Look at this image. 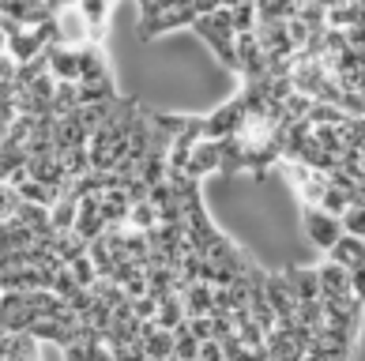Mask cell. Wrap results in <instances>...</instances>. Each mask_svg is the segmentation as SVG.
I'll use <instances>...</instances> for the list:
<instances>
[{"mask_svg": "<svg viewBox=\"0 0 365 361\" xmlns=\"http://www.w3.org/2000/svg\"><path fill=\"white\" fill-rule=\"evenodd\" d=\"M192 31L211 46V53L226 64L230 72H237V31H234V16H230V8H215L211 16H196Z\"/></svg>", "mask_w": 365, "mask_h": 361, "instance_id": "obj_1", "label": "cell"}, {"mask_svg": "<svg viewBox=\"0 0 365 361\" xmlns=\"http://www.w3.org/2000/svg\"><path fill=\"white\" fill-rule=\"evenodd\" d=\"M302 230L320 252H328L335 241L343 237V219L328 215V211H320V207H302Z\"/></svg>", "mask_w": 365, "mask_h": 361, "instance_id": "obj_2", "label": "cell"}, {"mask_svg": "<svg viewBox=\"0 0 365 361\" xmlns=\"http://www.w3.org/2000/svg\"><path fill=\"white\" fill-rule=\"evenodd\" d=\"M76 57H79V83H87V87H117L113 72H110V57H106V49L98 42L79 46Z\"/></svg>", "mask_w": 365, "mask_h": 361, "instance_id": "obj_3", "label": "cell"}, {"mask_svg": "<svg viewBox=\"0 0 365 361\" xmlns=\"http://www.w3.org/2000/svg\"><path fill=\"white\" fill-rule=\"evenodd\" d=\"M196 23V8H192V0H181V4H173L166 11H158L155 19H147L140 23L136 31H140V42H151V38L158 34H166V31H181V26H192Z\"/></svg>", "mask_w": 365, "mask_h": 361, "instance_id": "obj_4", "label": "cell"}, {"mask_svg": "<svg viewBox=\"0 0 365 361\" xmlns=\"http://www.w3.org/2000/svg\"><path fill=\"white\" fill-rule=\"evenodd\" d=\"M241 117H245V98H241V90L230 102H222L219 110H215L211 117H204V140H226L234 136Z\"/></svg>", "mask_w": 365, "mask_h": 361, "instance_id": "obj_5", "label": "cell"}, {"mask_svg": "<svg viewBox=\"0 0 365 361\" xmlns=\"http://www.w3.org/2000/svg\"><path fill=\"white\" fill-rule=\"evenodd\" d=\"M53 19H57V46L79 49V46L94 42V38H91V26H87V19H83V11H79L76 4H72V8H61Z\"/></svg>", "mask_w": 365, "mask_h": 361, "instance_id": "obj_6", "label": "cell"}, {"mask_svg": "<svg viewBox=\"0 0 365 361\" xmlns=\"http://www.w3.org/2000/svg\"><path fill=\"white\" fill-rule=\"evenodd\" d=\"M219 162H222L219 140H200L192 147V155H188V162H185V173L192 181H204L207 173H219Z\"/></svg>", "mask_w": 365, "mask_h": 361, "instance_id": "obj_7", "label": "cell"}, {"mask_svg": "<svg viewBox=\"0 0 365 361\" xmlns=\"http://www.w3.org/2000/svg\"><path fill=\"white\" fill-rule=\"evenodd\" d=\"M46 68L57 83H79V57L68 46H46Z\"/></svg>", "mask_w": 365, "mask_h": 361, "instance_id": "obj_8", "label": "cell"}, {"mask_svg": "<svg viewBox=\"0 0 365 361\" xmlns=\"http://www.w3.org/2000/svg\"><path fill=\"white\" fill-rule=\"evenodd\" d=\"M42 42H38V34L31 31V26H19V31H11L4 34V53L16 64H26V61H34V57H42Z\"/></svg>", "mask_w": 365, "mask_h": 361, "instance_id": "obj_9", "label": "cell"}, {"mask_svg": "<svg viewBox=\"0 0 365 361\" xmlns=\"http://www.w3.org/2000/svg\"><path fill=\"white\" fill-rule=\"evenodd\" d=\"M287 286L294 293V301H320V278H317V267H287L282 271Z\"/></svg>", "mask_w": 365, "mask_h": 361, "instance_id": "obj_10", "label": "cell"}, {"mask_svg": "<svg viewBox=\"0 0 365 361\" xmlns=\"http://www.w3.org/2000/svg\"><path fill=\"white\" fill-rule=\"evenodd\" d=\"M317 278H320V298H346L350 293V271L331 260L317 267Z\"/></svg>", "mask_w": 365, "mask_h": 361, "instance_id": "obj_11", "label": "cell"}, {"mask_svg": "<svg viewBox=\"0 0 365 361\" xmlns=\"http://www.w3.org/2000/svg\"><path fill=\"white\" fill-rule=\"evenodd\" d=\"M79 11H83V19L91 26V38L94 42H106V26H110V8H113V0H79L76 4Z\"/></svg>", "mask_w": 365, "mask_h": 361, "instance_id": "obj_12", "label": "cell"}, {"mask_svg": "<svg viewBox=\"0 0 365 361\" xmlns=\"http://www.w3.org/2000/svg\"><path fill=\"white\" fill-rule=\"evenodd\" d=\"M328 260L350 271V267L365 263V241H361V237H354V234H343V237L328 248Z\"/></svg>", "mask_w": 365, "mask_h": 361, "instance_id": "obj_13", "label": "cell"}, {"mask_svg": "<svg viewBox=\"0 0 365 361\" xmlns=\"http://www.w3.org/2000/svg\"><path fill=\"white\" fill-rule=\"evenodd\" d=\"M181 301H185V316H207L211 313V283L196 278L181 290Z\"/></svg>", "mask_w": 365, "mask_h": 361, "instance_id": "obj_14", "label": "cell"}, {"mask_svg": "<svg viewBox=\"0 0 365 361\" xmlns=\"http://www.w3.org/2000/svg\"><path fill=\"white\" fill-rule=\"evenodd\" d=\"M31 245H34V234L26 230L23 222H16V219L0 222V256H4V252H19V248H31Z\"/></svg>", "mask_w": 365, "mask_h": 361, "instance_id": "obj_15", "label": "cell"}, {"mask_svg": "<svg viewBox=\"0 0 365 361\" xmlns=\"http://www.w3.org/2000/svg\"><path fill=\"white\" fill-rule=\"evenodd\" d=\"M76 215H79V199L61 196L57 204L49 207V226H53L57 234H68V230H76Z\"/></svg>", "mask_w": 365, "mask_h": 361, "instance_id": "obj_16", "label": "cell"}, {"mask_svg": "<svg viewBox=\"0 0 365 361\" xmlns=\"http://www.w3.org/2000/svg\"><path fill=\"white\" fill-rule=\"evenodd\" d=\"M158 226V207L151 199H143V204H132L128 215H125V230H136V234H147Z\"/></svg>", "mask_w": 365, "mask_h": 361, "instance_id": "obj_17", "label": "cell"}, {"mask_svg": "<svg viewBox=\"0 0 365 361\" xmlns=\"http://www.w3.org/2000/svg\"><path fill=\"white\" fill-rule=\"evenodd\" d=\"M26 166V151L23 147H0V181H11L16 169Z\"/></svg>", "mask_w": 365, "mask_h": 361, "instance_id": "obj_18", "label": "cell"}, {"mask_svg": "<svg viewBox=\"0 0 365 361\" xmlns=\"http://www.w3.org/2000/svg\"><path fill=\"white\" fill-rule=\"evenodd\" d=\"M317 207H320V211H328V215H339V219H343V211L350 207V192H343V189H335V184H328Z\"/></svg>", "mask_w": 365, "mask_h": 361, "instance_id": "obj_19", "label": "cell"}, {"mask_svg": "<svg viewBox=\"0 0 365 361\" xmlns=\"http://www.w3.org/2000/svg\"><path fill=\"white\" fill-rule=\"evenodd\" d=\"M68 271H72V278H76V286H94V278H98V271H94V260L87 256V252H83V256H79V260H72L68 263Z\"/></svg>", "mask_w": 365, "mask_h": 361, "instance_id": "obj_20", "label": "cell"}, {"mask_svg": "<svg viewBox=\"0 0 365 361\" xmlns=\"http://www.w3.org/2000/svg\"><path fill=\"white\" fill-rule=\"evenodd\" d=\"M23 204L19 199V189L11 181H0V222H8L11 215H16V207Z\"/></svg>", "mask_w": 365, "mask_h": 361, "instance_id": "obj_21", "label": "cell"}, {"mask_svg": "<svg viewBox=\"0 0 365 361\" xmlns=\"http://www.w3.org/2000/svg\"><path fill=\"white\" fill-rule=\"evenodd\" d=\"M343 234H354V237L365 241V204L343 211Z\"/></svg>", "mask_w": 365, "mask_h": 361, "instance_id": "obj_22", "label": "cell"}, {"mask_svg": "<svg viewBox=\"0 0 365 361\" xmlns=\"http://www.w3.org/2000/svg\"><path fill=\"white\" fill-rule=\"evenodd\" d=\"M230 16H234V31L237 34L256 31V4H237V8H230Z\"/></svg>", "mask_w": 365, "mask_h": 361, "instance_id": "obj_23", "label": "cell"}, {"mask_svg": "<svg viewBox=\"0 0 365 361\" xmlns=\"http://www.w3.org/2000/svg\"><path fill=\"white\" fill-rule=\"evenodd\" d=\"M196 361H226L219 339H204V342H200V357Z\"/></svg>", "mask_w": 365, "mask_h": 361, "instance_id": "obj_24", "label": "cell"}, {"mask_svg": "<svg viewBox=\"0 0 365 361\" xmlns=\"http://www.w3.org/2000/svg\"><path fill=\"white\" fill-rule=\"evenodd\" d=\"M350 293H354L358 301H365V263L350 267Z\"/></svg>", "mask_w": 365, "mask_h": 361, "instance_id": "obj_25", "label": "cell"}, {"mask_svg": "<svg viewBox=\"0 0 365 361\" xmlns=\"http://www.w3.org/2000/svg\"><path fill=\"white\" fill-rule=\"evenodd\" d=\"M11 79H16V61L8 53H0V83H11Z\"/></svg>", "mask_w": 365, "mask_h": 361, "instance_id": "obj_26", "label": "cell"}, {"mask_svg": "<svg viewBox=\"0 0 365 361\" xmlns=\"http://www.w3.org/2000/svg\"><path fill=\"white\" fill-rule=\"evenodd\" d=\"M42 4H46V8L53 11V16H57L61 8H72V4H79V0H42Z\"/></svg>", "mask_w": 365, "mask_h": 361, "instance_id": "obj_27", "label": "cell"}, {"mask_svg": "<svg viewBox=\"0 0 365 361\" xmlns=\"http://www.w3.org/2000/svg\"><path fill=\"white\" fill-rule=\"evenodd\" d=\"M136 4H140V19H147V16H151V8H155V0H136Z\"/></svg>", "mask_w": 365, "mask_h": 361, "instance_id": "obj_28", "label": "cell"}, {"mask_svg": "<svg viewBox=\"0 0 365 361\" xmlns=\"http://www.w3.org/2000/svg\"><path fill=\"white\" fill-rule=\"evenodd\" d=\"M94 361H113V354L106 350V346H98V354H94Z\"/></svg>", "mask_w": 365, "mask_h": 361, "instance_id": "obj_29", "label": "cell"}]
</instances>
